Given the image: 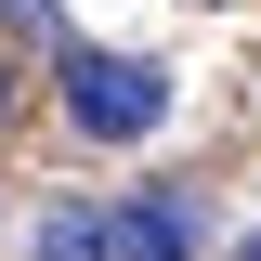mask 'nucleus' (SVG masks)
Returning <instances> with one entry per match:
<instances>
[{
    "label": "nucleus",
    "mask_w": 261,
    "mask_h": 261,
    "mask_svg": "<svg viewBox=\"0 0 261 261\" xmlns=\"http://www.w3.org/2000/svg\"><path fill=\"white\" fill-rule=\"evenodd\" d=\"M65 130H79V144H144V130L170 118V65H144V53H92V39H65Z\"/></svg>",
    "instance_id": "f257e3e1"
},
{
    "label": "nucleus",
    "mask_w": 261,
    "mask_h": 261,
    "mask_svg": "<svg viewBox=\"0 0 261 261\" xmlns=\"http://www.w3.org/2000/svg\"><path fill=\"white\" fill-rule=\"evenodd\" d=\"M105 235H118V261H196L209 248V209L170 196V183H130L118 209H105Z\"/></svg>",
    "instance_id": "f03ea898"
},
{
    "label": "nucleus",
    "mask_w": 261,
    "mask_h": 261,
    "mask_svg": "<svg viewBox=\"0 0 261 261\" xmlns=\"http://www.w3.org/2000/svg\"><path fill=\"white\" fill-rule=\"evenodd\" d=\"M27 248H39V261H118V235H105V209H39Z\"/></svg>",
    "instance_id": "7ed1b4c3"
},
{
    "label": "nucleus",
    "mask_w": 261,
    "mask_h": 261,
    "mask_svg": "<svg viewBox=\"0 0 261 261\" xmlns=\"http://www.w3.org/2000/svg\"><path fill=\"white\" fill-rule=\"evenodd\" d=\"M0 27L13 39H65V0H0Z\"/></svg>",
    "instance_id": "20e7f679"
},
{
    "label": "nucleus",
    "mask_w": 261,
    "mask_h": 261,
    "mask_svg": "<svg viewBox=\"0 0 261 261\" xmlns=\"http://www.w3.org/2000/svg\"><path fill=\"white\" fill-rule=\"evenodd\" d=\"M0 105H13V65H0Z\"/></svg>",
    "instance_id": "39448f33"
},
{
    "label": "nucleus",
    "mask_w": 261,
    "mask_h": 261,
    "mask_svg": "<svg viewBox=\"0 0 261 261\" xmlns=\"http://www.w3.org/2000/svg\"><path fill=\"white\" fill-rule=\"evenodd\" d=\"M235 261H261V235H248V248H235Z\"/></svg>",
    "instance_id": "423d86ee"
}]
</instances>
